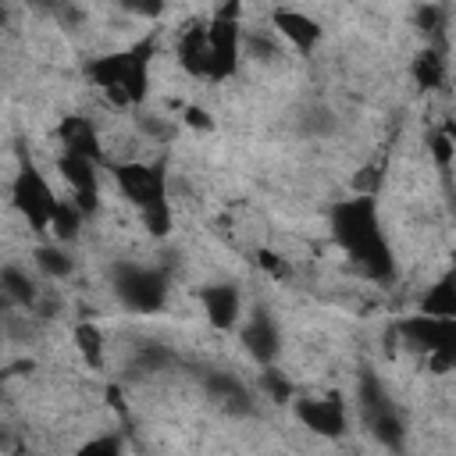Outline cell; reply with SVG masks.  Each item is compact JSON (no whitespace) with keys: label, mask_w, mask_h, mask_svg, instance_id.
Wrapping results in <instances>:
<instances>
[{"label":"cell","mask_w":456,"mask_h":456,"mask_svg":"<svg viewBox=\"0 0 456 456\" xmlns=\"http://www.w3.org/2000/svg\"><path fill=\"white\" fill-rule=\"evenodd\" d=\"M331 232L338 239V246L349 253V260L374 281H388L395 274V260H392V246L385 239V228L378 221V203L374 196H353L335 203L331 210Z\"/></svg>","instance_id":"6da1fadb"},{"label":"cell","mask_w":456,"mask_h":456,"mask_svg":"<svg viewBox=\"0 0 456 456\" xmlns=\"http://www.w3.org/2000/svg\"><path fill=\"white\" fill-rule=\"evenodd\" d=\"M121 196L139 210V221L150 235L171 232V200H167V171L160 160H118L110 167Z\"/></svg>","instance_id":"7a4b0ae2"},{"label":"cell","mask_w":456,"mask_h":456,"mask_svg":"<svg viewBox=\"0 0 456 456\" xmlns=\"http://www.w3.org/2000/svg\"><path fill=\"white\" fill-rule=\"evenodd\" d=\"M153 43H135L132 50H114V53H100L86 64V75L93 78V86L118 107H132L146 96V64H150Z\"/></svg>","instance_id":"3957f363"},{"label":"cell","mask_w":456,"mask_h":456,"mask_svg":"<svg viewBox=\"0 0 456 456\" xmlns=\"http://www.w3.org/2000/svg\"><path fill=\"white\" fill-rule=\"evenodd\" d=\"M110 281H114V296L121 299V306L135 314H157L167 303V274L160 267L118 260L110 271Z\"/></svg>","instance_id":"277c9868"},{"label":"cell","mask_w":456,"mask_h":456,"mask_svg":"<svg viewBox=\"0 0 456 456\" xmlns=\"http://www.w3.org/2000/svg\"><path fill=\"white\" fill-rule=\"evenodd\" d=\"M395 331L406 338V346H413L417 353L428 356L435 374H445L452 367V356H456V317L413 314V317H403Z\"/></svg>","instance_id":"5b68a950"},{"label":"cell","mask_w":456,"mask_h":456,"mask_svg":"<svg viewBox=\"0 0 456 456\" xmlns=\"http://www.w3.org/2000/svg\"><path fill=\"white\" fill-rule=\"evenodd\" d=\"M242 61V28H239V4L221 7L207 21V78L228 82Z\"/></svg>","instance_id":"8992f818"},{"label":"cell","mask_w":456,"mask_h":456,"mask_svg":"<svg viewBox=\"0 0 456 456\" xmlns=\"http://www.w3.org/2000/svg\"><path fill=\"white\" fill-rule=\"evenodd\" d=\"M360 417H363L367 431H370L385 449H403V438H406L403 410H399L395 399L381 388V381H378L374 374H363V381H360Z\"/></svg>","instance_id":"52a82bcc"},{"label":"cell","mask_w":456,"mask_h":456,"mask_svg":"<svg viewBox=\"0 0 456 456\" xmlns=\"http://www.w3.org/2000/svg\"><path fill=\"white\" fill-rule=\"evenodd\" d=\"M57 192L50 189V182L39 175L36 164H21L14 182H11V203L14 210L28 221L32 232H50V217L57 210Z\"/></svg>","instance_id":"ba28073f"},{"label":"cell","mask_w":456,"mask_h":456,"mask_svg":"<svg viewBox=\"0 0 456 456\" xmlns=\"http://www.w3.org/2000/svg\"><path fill=\"white\" fill-rule=\"evenodd\" d=\"M292 410H296V417H299V424L303 428H310L314 435H321V438H338V435H346V403H342V395H303V399H296L292 403Z\"/></svg>","instance_id":"9c48e42d"},{"label":"cell","mask_w":456,"mask_h":456,"mask_svg":"<svg viewBox=\"0 0 456 456\" xmlns=\"http://www.w3.org/2000/svg\"><path fill=\"white\" fill-rule=\"evenodd\" d=\"M57 167H61V178L68 185V200L89 217L96 214L100 207V175H96V160H86V157H71V153H61L57 157Z\"/></svg>","instance_id":"30bf717a"},{"label":"cell","mask_w":456,"mask_h":456,"mask_svg":"<svg viewBox=\"0 0 456 456\" xmlns=\"http://www.w3.org/2000/svg\"><path fill=\"white\" fill-rule=\"evenodd\" d=\"M242 346H246V353H249L256 363H264V367L274 363V356L281 353V331H278V321L271 317V310L256 306V310L249 314V321H246V328H242Z\"/></svg>","instance_id":"8fae6325"},{"label":"cell","mask_w":456,"mask_h":456,"mask_svg":"<svg viewBox=\"0 0 456 456\" xmlns=\"http://www.w3.org/2000/svg\"><path fill=\"white\" fill-rule=\"evenodd\" d=\"M203 388H207V395H210L228 417H249V413L256 410L253 392H249L246 381H242L239 374H232V370H214V374H207V378H203Z\"/></svg>","instance_id":"7c38bea8"},{"label":"cell","mask_w":456,"mask_h":456,"mask_svg":"<svg viewBox=\"0 0 456 456\" xmlns=\"http://www.w3.org/2000/svg\"><path fill=\"white\" fill-rule=\"evenodd\" d=\"M200 303H203V314L214 328L228 331L239 324V314H242V292L239 285L232 281H217V285H203L200 289Z\"/></svg>","instance_id":"4fadbf2b"},{"label":"cell","mask_w":456,"mask_h":456,"mask_svg":"<svg viewBox=\"0 0 456 456\" xmlns=\"http://www.w3.org/2000/svg\"><path fill=\"white\" fill-rule=\"evenodd\" d=\"M271 25H274V32L285 39V43H292L296 50H314L317 46V39H321V25H317V18H310L306 11H296V7H274L271 11Z\"/></svg>","instance_id":"5bb4252c"},{"label":"cell","mask_w":456,"mask_h":456,"mask_svg":"<svg viewBox=\"0 0 456 456\" xmlns=\"http://www.w3.org/2000/svg\"><path fill=\"white\" fill-rule=\"evenodd\" d=\"M57 139H61V153L100 160V135L86 114H64L57 121Z\"/></svg>","instance_id":"9a60e30c"},{"label":"cell","mask_w":456,"mask_h":456,"mask_svg":"<svg viewBox=\"0 0 456 456\" xmlns=\"http://www.w3.org/2000/svg\"><path fill=\"white\" fill-rule=\"evenodd\" d=\"M178 64L185 75L192 78H207V25L203 21H192L182 28L178 36Z\"/></svg>","instance_id":"2e32d148"},{"label":"cell","mask_w":456,"mask_h":456,"mask_svg":"<svg viewBox=\"0 0 456 456\" xmlns=\"http://www.w3.org/2000/svg\"><path fill=\"white\" fill-rule=\"evenodd\" d=\"M0 299L11 303V306H36L39 289H36V281L28 278V271L7 264V267H0Z\"/></svg>","instance_id":"e0dca14e"},{"label":"cell","mask_w":456,"mask_h":456,"mask_svg":"<svg viewBox=\"0 0 456 456\" xmlns=\"http://www.w3.org/2000/svg\"><path fill=\"white\" fill-rule=\"evenodd\" d=\"M413 78L420 89H442L445 86V53L438 46H428L413 57Z\"/></svg>","instance_id":"ac0fdd59"},{"label":"cell","mask_w":456,"mask_h":456,"mask_svg":"<svg viewBox=\"0 0 456 456\" xmlns=\"http://www.w3.org/2000/svg\"><path fill=\"white\" fill-rule=\"evenodd\" d=\"M420 314L428 317H456V285H452V274H442L428 296L420 299Z\"/></svg>","instance_id":"d6986e66"},{"label":"cell","mask_w":456,"mask_h":456,"mask_svg":"<svg viewBox=\"0 0 456 456\" xmlns=\"http://www.w3.org/2000/svg\"><path fill=\"white\" fill-rule=\"evenodd\" d=\"M82 221H86V214H82L71 200H57V210H53V217H50V232H53L57 246H61V242H71V239L78 235Z\"/></svg>","instance_id":"ffe728a7"},{"label":"cell","mask_w":456,"mask_h":456,"mask_svg":"<svg viewBox=\"0 0 456 456\" xmlns=\"http://www.w3.org/2000/svg\"><path fill=\"white\" fill-rule=\"evenodd\" d=\"M32 260H36V267L46 274V278H68L71 271H75V260H71V253L64 249V246H39L36 253H32Z\"/></svg>","instance_id":"44dd1931"},{"label":"cell","mask_w":456,"mask_h":456,"mask_svg":"<svg viewBox=\"0 0 456 456\" xmlns=\"http://www.w3.org/2000/svg\"><path fill=\"white\" fill-rule=\"evenodd\" d=\"M75 346H78L82 360H86L93 370H100V367H103V335H100V328H96V324H89V321L75 324Z\"/></svg>","instance_id":"7402d4cb"},{"label":"cell","mask_w":456,"mask_h":456,"mask_svg":"<svg viewBox=\"0 0 456 456\" xmlns=\"http://www.w3.org/2000/svg\"><path fill=\"white\" fill-rule=\"evenodd\" d=\"M175 363V353L167 349V346H160V342H142L139 349H135V360H132V367L139 370V374H160V370H167Z\"/></svg>","instance_id":"603a6c76"},{"label":"cell","mask_w":456,"mask_h":456,"mask_svg":"<svg viewBox=\"0 0 456 456\" xmlns=\"http://www.w3.org/2000/svg\"><path fill=\"white\" fill-rule=\"evenodd\" d=\"M260 388H264L267 399H274V403H289V399H292V381H289L285 370H278V367H264V370H260Z\"/></svg>","instance_id":"cb8c5ba5"},{"label":"cell","mask_w":456,"mask_h":456,"mask_svg":"<svg viewBox=\"0 0 456 456\" xmlns=\"http://www.w3.org/2000/svg\"><path fill=\"white\" fill-rule=\"evenodd\" d=\"M75 456H121V438L118 435H96Z\"/></svg>","instance_id":"d4e9b609"},{"label":"cell","mask_w":456,"mask_h":456,"mask_svg":"<svg viewBox=\"0 0 456 456\" xmlns=\"http://www.w3.org/2000/svg\"><path fill=\"white\" fill-rule=\"evenodd\" d=\"M428 150L435 153L438 167H442V171H449V164H452V132H449V128L435 132V135L428 139Z\"/></svg>","instance_id":"484cf974"},{"label":"cell","mask_w":456,"mask_h":456,"mask_svg":"<svg viewBox=\"0 0 456 456\" xmlns=\"http://www.w3.org/2000/svg\"><path fill=\"white\" fill-rule=\"evenodd\" d=\"M185 125L189 128H200V132H210V114L203 110V107H185Z\"/></svg>","instance_id":"4316f807"},{"label":"cell","mask_w":456,"mask_h":456,"mask_svg":"<svg viewBox=\"0 0 456 456\" xmlns=\"http://www.w3.org/2000/svg\"><path fill=\"white\" fill-rule=\"evenodd\" d=\"M0 306H4V299H0Z\"/></svg>","instance_id":"83f0119b"}]
</instances>
